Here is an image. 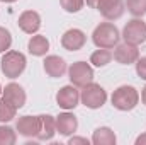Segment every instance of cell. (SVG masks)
<instances>
[{
	"label": "cell",
	"instance_id": "obj_1",
	"mask_svg": "<svg viewBox=\"0 0 146 145\" xmlns=\"http://www.w3.org/2000/svg\"><path fill=\"white\" fill-rule=\"evenodd\" d=\"M119 29L115 28V24L112 22H100L95 29H94V34H92V41L97 48H106L110 50L114 46L119 44Z\"/></svg>",
	"mask_w": 146,
	"mask_h": 145
},
{
	"label": "cell",
	"instance_id": "obj_2",
	"mask_svg": "<svg viewBox=\"0 0 146 145\" xmlns=\"http://www.w3.org/2000/svg\"><path fill=\"white\" fill-rule=\"evenodd\" d=\"M112 106L119 111H131L139 103V92L133 85H121L112 92Z\"/></svg>",
	"mask_w": 146,
	"mask_h": 145
},
{
	"label": "cell",
	"instance_id": "obj_3",
	"mask_svg": "<svg viewBox=\"0 0 146 145\" xmlns=\"http://www.w3.org/2000/svg\"><path fill=\"white\" fill-rule=\"evenodd\" d=\"M26 63H27V60L21 51L10 50V51H5V55L0 60V70L9 79H17L26 70Z\"/></svg>",
	"mask_w": 146,
	"mask_h": 145
},
{
	"label": "cell",
	"instance_id": "obj_4",
	"mask_svg": "<svg viewBox=\"0 0 146 145\" xmlns=\"http://www.w3.org/2000/svg\"><path fill=\"white\" fill-rule=\"evenodd\" d=\"M82 94H80V99L82 103L90 109H99L102 108L107 101V92L104 91V87L100 84H87L85 87H82Z\"/></svg>",
	"mask_w": 146,
	"mask_h": 145
},
{
	"label": "cell",
	"instance_id": "obj_5",
	"mask_svg": "<svg viewBox=\"0 0 146 145\" xmlns=\"http://www.w3.org/2000/svg\"><path fill=\"white\" fill-rule=\"evenodd\" d=\"M68 77L75 87H85L94 82V68L87 62H75L68 68Z\"/></svg>",
	"mask_w": 146,
	"mask_h": 145
},
{
	"label": "cell",
	"instance_id": "obj_6",
	"mask_svg": "<svg viewBox=\"0 0 146 145\" xmlns=\"http://www.w3.org/2000/svg\"><path fill=\"white\" fill-rule=\"evenodd\" d=\"M122 38L126 43H131L136 46L143 44L146 41V22H143L139 17L131 19L122 29Z\"/></svg>",
	"mask_w": 146,
	"mask_h": 145
},
{
	"label": "cell",
	"instance_id": "obj_7",
	"mask_svg": "<svg viewBox=\"0 0 146 145\" xmlns=\"http://www.w3.org/2000/svg\"><path fill=\"white\" fill-rule=\"evenodd\" d=\"M112 58L121 65H131V63H136V60L139 58V50H138L136 44H131V43L124 41L122 44L115 46Z\"/></svg>",
	"mask_w": 146,
	"mask_h": 145
},
{
	"label": "cell",
	"instance_id": "obj_8",
	"mask_svg": "<svg viewBox=\"0 0 146 145\" xmlns=\"http://www.w3.org/2000/svg\"><path fill=\"white\" fill-rule=\"evenodd\" d=\"M87 43V34L82 31V29H68L63 36H61V46L66 50V51H78L85 46Z\"/></svg>",
	"mask_w": 146,
	"mask_h": 145
},
{
	"label": "cell",
	"instance_id": "obj_9",
	"mask_svg": "<svg viewBox=\"0 0 146 145\" xmlns=\"http://www.w3.org/2000/svg\"><path fill=\"white\" fill-rule=\"evenodd\" d=\"M107 21H115L124 14V2L122 0H99L95 7Z\"/></svg>",
	"mask_w": 146,
	"mask_h": 145
},
{
	"label": "cell",
	"instance_id": "obj_10",
	"mask_svg": "<svg viewBox=\"0 0 146 145\" xmlns=\"http://www.w3.org/2000/svg\"><path fill=\"white\" fill-rule=\"evenodd\" d=\"M80 101V92L76 91L75 85H65L58 91L56 94V103L63 109H75Z\"/></svg>",
	"mask_w": 146,
	"mask_h": 145
},
{
	"label": "cell",
	"instance_id": "obj_11",
	"mask_svg": "<svg viewBox=\"0 0 146 145\" xmlns=\"http://www.w3.org/2000/svg\"><path fill=\"white\" fill-rule=\"evenodd\" d=\"M15 128L22 137H27V138L36 137L37 138V133H39V128H41V119H39V116H29V114L21 116L17 119Z\"/></svg>",
	"mask_w": 146,
	"mask_h": 145
},
{
	"label": "cell",
	"instance_id": "obj_12",
	"mask_svg": "<svg viewBox=\"0 0 146 145\" xmlns=\"http://www.w3.org/2000/svg\"><path fill=\"white\" fill-rule=\"evenodd\" d=\"M2 96H3V99L7 103H10L12 106H15L17 109L22 108L26 104V91L19 84H15V82L7 84L5 89L2 91Z\"/></svg>",
	"mask_w": 146,
	"mask_h": 145
},
{
	"label": "cell",
	"instance_id": "obj_13",
	"mask_svg": "<svg viewBox=\"0 0 146 145\" xmlns=\"http://www.w3.org/2000/svg\"><path fill=\"white\" fill-rule=\"evenodd\" d=\"M17 24H19V28L24 33L34 34V33L39 31V28H41V17H39V14H37L36 10H26V12H22L19 15Z\"/></svg>",
	"mask_w": 146,
	"mask_h": 145
},
{
	"label": "cell",
	"instance_id": "obj_14",
	"mask_svg": "<svg viewBox=\"0 0 146 145\" xmlns=\"http://www.w3.org/2000/svg\"><path fill=\"white\" fill-rule=\"evenodd\" d=\"M78 128V119L72 113H61L56 116V132L63 137H70Z\"/></svg>",
	"mask_w": 146,
	"mask_h": 145
},
{
	"label": "cell",
	"instance_id": "obj_15",
	"mask_svg": "<svg viewBox=\"0 0 146 145\" xmlns=\"http://www.w3.org/2000/svg\"><path fill=\"white\" fill-rule=\"evenodd\" d=\"M42 63H44V72L48 73L49 77H53V79H58V77H61L63 73L66 72V63H65V60H63L61 56H58V55H49V56H46Z\"/></svg>",
	"mask_w": 146,
	"mask_h": 145
},
{
	"label": "cell",
	"instance_id": "obj_16",
	"mask_svg": "<svg viewBox=\"0 0 146 145\" xmlns=\"http://www.w3.org/2000/svg\"><path fill=\"white\" fill-rule=\"evenodd\" d=\"M41 128L37 133V140H51L56 133V118L51 114H39Z\"/></svg>",
	"mask_w": 146,
	"mask_h": 145
},
{
	"label": "cell",
	"instance_id": "obj_17",
	"mask_svg": "<svg viewBox=\"0 0 146 145\" xmlns=\"http://www.w3.org/2000/svg\"><path fill=\"white\" fill-rule=\"evenodd\" d=\"M27 50L34 56H44L48 53V50H49V41H48V38L42 36V34H36V36H33L29 39Z\"/></svg>",
	"mask_w": 146,
	"mask_h": 145
},
{
	"label": "cell",
	"instance_id": "obj_18",
	"mask_svg": "<svg viewBox=\"0 0 146 145\" xmlns=\"http://www.w3.org/2000/svg\"><path fill=\"white\" fill-rule=\"evenodd\" d=\"M115 142H117V138L109 126H100L92 135V144L94 145H115Z\"/></svg>",
	"mask_w": 146,
	"mask_h": 145
},
{
	"label": "cell",
	"instance_id": "obj_19",
	"mask_svg": "<svg viewBox=\"0 0 146 145\" xmlns=\"http://www.w3.org/2000/svg\"><path fill=\"white\" fill-rule=\"evenodd\" d=\"M110 60H112V53H110L109 50H106V48H99L97 51H94L92 55H90V63L92 65H95V67H106L107 63H110Z\"/></svg>",
	"mask_w": 146,
	"mask_h": 145
},
{
	"label": "cell",
	"instance_id": "obj_20",
	"mask_svg": "<svg viewBox=\"0 0 146 145\" xmlns=\"http://www.w3.org/2000/svg\"><path fill=\"white\" fill-rule=\"evenodd\" d=\"M15 114H17V108L2 97L0 99V123H9L10 119L15 118Z\"/></svg>",
	"mask_w": 146,
	"mask_h": 145
},
{
	"label": "cell",
	"instance_id": "obj_21",
	"mask_svg": "<svg viewBox=\"0 0 146 145\" xmlns=\"http://www.w3.org/2000/svg\"><path fill=\"white\" fill-rule=\"evenodd\" d=\"M126 7L134 17H143L146 14V0H126Z\"/></svg>",
	"mask_w": 146,
	"mask_h": 145
},
{
	"label": "cell",
	"instance_id": "obj_22",
	"mask_svg": "<svg viewBox=\"0 0 146 145\" xmlns=\"http://www.w3.org/2000/svg\"><path fill=\"white\" fill-rule=\"evenodd\" d=\"M17 142V135L10 126H0V145H14Z\"/></svg>",
	"mask_w": 146,
	"mask_h": 145
},
{
	"label": "cell",
	"instance_id": "obj_23",
	"mask_svg": "<svg viewBox=\"0 0 146 145\" xmlns=\"http://www.w3.org/2000/svg\"><path fill=\"white\" fill-rule=\"evenodd\" d=\"M12 44V34L9 29L0 26V53H5Z\"/></svg>",
	"mask_w": 146,
	"mask_h": 145
},
{
	"label": "cell",
	"instance_id": "obj_24",
	"mask_svg": "<svg viewBox=\"0 0 146 145\" xmlns=\"http://www.w3.org/2000/svg\"><path fill=\"white\" fill-rule=\"evenodd\" d=\"M60 3H61V7L66 10V12H78V10H82V7H83V3H85V0H60Z\"/></svg>",
	"mask_w": 146,
	"mask_h": 145
},
{
	"label": "cell",
	"instance_id": "obj_25",
	"mask_svg": "<svg viewBox=\"0 0 146 145\" xmlns=\"http://www.w3.org/2000/svg\"><path fill=\"white\" fill-rule=\"evenodd\" d=\"M136 73L143 80H146V56H141L136 60Z\"/></svg>",
	"mask_w": 146,
	"mask_h": 145
},
{
	"label": "cell",
	"instance_id": "obj_26",
	"mask_svg": "<svg viewBox=\"0 0 146 145\" xmlns=\"http://www.w3.org/2000/svg\"><path fill=\"white\" fill-rule=\"evenodd\" d=\"M70 145H76V144H83V145H88V140L87 138H82V137H73V138H70V142H68Z\"/></svg>",
	"mask_w": 146,
	"mask_h": 145
},
{
	"label": "cell",
	"instance_id": "obj_27",
	"mask_svg": "<svg viewBox=\"0 0 146 145\" xmlns=\"http://www.w3.org/2000/svg\"><path fill=\"white\" fill-rule=\"evenodd\" d=\"M136 145H146V133L139 135V137L136 138Z\"/></svg>",
	"mask_w": 146,
	"mask_h": 145
},
{
	"label": "cell",
	"instance_id": "obj_28",
	"mask_svg": "<svg viewBox=\"0 0 146 145\" xmlns=\"http://www.w3.org/2000/svg\"><path fill=\"white\" fill-rule=\"evenodd\" d=\"M87 2V5L88 7H92V9H95L97 7V3H99V0H85Z\"/></svg>",
	"mask_w": 146,
	"mask_h": 145
},
{
	"label": "cell",
	"instance_id": "obj_29",
	"mask_svg": "<svg viewBox=\"0 0 146 145\" xmlns=\"http://www.w3.org/2000/svg\"><path fill=\"white\" fill-rule=\"evenodd\" d=\"M141 101H143V104L146 106V85L141 89Z\"/></svg>",
	"mask_w": 146,
	"mask_h": 145
},
{
	"label": "cell",
	"instance_id": "obj_30",
	"mask_svg": "<svg viewBox=\"0 0 146 145\" xmlns=\"http://www.w3.org/2000/svg\"><path fill=\"white\" fill-rule=\"evenodd\" d=\"M0 2H5V3H12V2H15V0H0Z\"/></svg>",
	"mask_w": 146,
	"mask_h": 145
},
{
	"label": "cell",
	"instance_id": "obj_31",
	"mask_svg": "<svg viewBox=\"0 0 146 145\" xmlns=\"http://www.w3.org/2000/svg\"><path fill=\"white\" fill-rule=\"evenodd\" d=\"M2 91H3V89H2V85H0V96H2Z\"/></svg>",
	"mask_w": 146,
	"mask_h": 145
}]
</instances>
